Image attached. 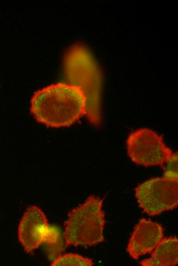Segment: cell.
Masks as SVG:
<instances>
[{"label":"cell","instance_id":"cell-1","mask_svg":"<svg viewBox=\"0 0 178 266\" xmlns=\"http://www.w3.org/2000/svg\"><path fill=\"white\" fill-rule=\"evenodd\" d=\"M30 110L37 121L47 126L68 127L85 115L86 98L79 87L58 83L37 91Z\"/></svg>","mask_w":178,"mask_h":266},{"label":"cell","instance_id":"cell-2","mask_svg":"<svg viewBox=\"0 0 178 266\" xmlns=\"http://www.w3.org/2000/svg\"><path fill=\"white\" fill-rule=\"evenodd\" d=\"M64 73L70 84L79 87L86 98L85 116L94 126L102 122V75L91 51L85 45L75 43L65 51Z\"/></svg>","mask_w":178,"mask_h":266},{"label":"cell","instance_id":"cell-3","mask_svg":"<svg viewBox=\"0 0 178 266\" xmlns=\"http://www.w3.org/2000/svg\"><path fill=\"white\" fill-rule=\"evenodd\" d=\"M102 206V199L91 195L69 213L63 232L67 246H91L104 240Z\"/></svg>","mask_w":178,"mask_h":266},{"label":"cell","instance_id":"cell-4","mask_svg":"<svg viewBox=\"0 0 178 266\" xmlns=\"http://www.w3.org/2000/svg\"><path fill=\"white\" fill-rule=\"evenodd\" d=\"M140 208L150 216L172 210L178 205V180L165 176L149 179L135 188Z\"/></svg>","mask_w":178,"mask_h":266},{"label":"cell","instance_id":"cell-5","mask_svg":"<svg viewBox=\"0 0 178 266\" xmlns=\"http://www.w3.org/2000/svg\"><path fill=\"white\" fill-rule=\"evenodd\" d=\"M126 147L131 161L145 167L163 166L173 154L161 136L146 128L130 133L126 141Z\"/></svg>","mask_w":178,"mask_h":266},{"label":"cell","instance_id":"cell-6","mask_svg":"<svg viewBox=\"0 0 178 266\" xmlns=\"http://www.w3.org/2000/svg\"><path fill=\"white\" fill-rule=\"evenodd\" d=\"M49 224L40 208L30 206L24 212L18 228V240L27 253L37 249L47 237Z\"/></svg>","mask_w":178,"mask_h":266},{"label":"cell","instance_id":"cell-7","mask_svg":"<svg viewBox=\"0 0 178 266\" xmlns=\"http://www.w3.org/2000/svg\"><path fill=\"white\" fill-rule=\"evenodd\" d=\"M163 237L164 229L161 225L142 218L129 240L127 251L130 257L138 259L154 249Z\"/></svg>","mask_w":178,"mask_h":266},{"label":"cell","instance_id":"cell-8","mask_svg":"<svg viewBox=\"0 0 178 266\" xmlns=\"http://www.w3.org/2000/svg\"><path fill=\"white\" fill-rule=\"evenodd\" d=\"M178 263V239L176 237L163 238L148 259L143 260V266H174Z\"/></svg>","mask_w":178,"mask_h":266},{"label":"cell","instance_id":"cell-9","mask_svg":"<svg viewBox=\"0 0 178 266\" xmlns=\"http://www.w3.org/2000/svg\"><path fill=\"white\" fill-rule=\"evenodd\" d=\"M92 259L81 255L68 253L58 256L50 264L52 266H92Z\"/></svg>","mask_w":178,"mask_h":266},{"label":"cell","instance_id":"cell-10","mask_svg":"<svg viewBox=\"0 0 178 266\" xmlns=\"http://www.w3.org/2000/svg\"><path fill=\"white\" fill-rule=\"evenodd\" d=\"M165 164L167 165L164 167L165 172L164 176L177 180V154L173 153L170 160Z\"/></svg>","mask_w":178,"mask_h":266}]
</instances>
